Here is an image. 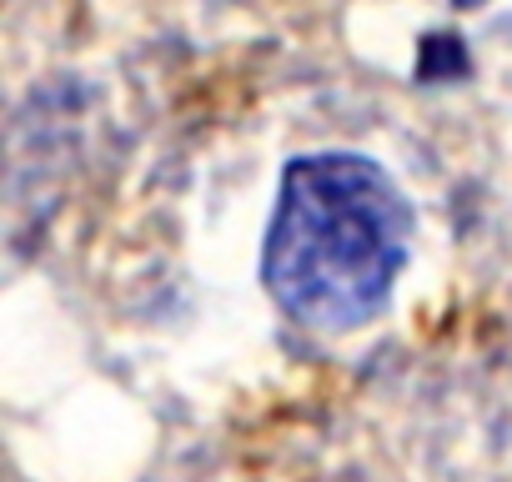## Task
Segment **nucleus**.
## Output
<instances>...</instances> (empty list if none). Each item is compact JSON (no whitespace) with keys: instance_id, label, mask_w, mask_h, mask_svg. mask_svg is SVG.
<instances>
[{"instance_id":"1","label":"nucleus","mask_w":512,"mask_h":482,"mask_svg":"<svg viewBox=\"0 0 512 482\" xmlns=\"http://www.w3.org/2000/svg\"><path fill=\"white\" fill-rule=\"evenodd\" d=\"M412 206L367 156L317 151L282 171L262 282L272 302L312 332L372 322L407 267Z\"/></svg>"},{"instance_id":"2","label":"nucleus","mask_w":512,"mask_h":482,"mask_svg":"<svg viewBox=\"0 0 512 482\" xmlns=\"http://www.w3.org/2000/svg\"><path fill=\"white\" fill-rule=\"evenodd\" d=\"M452 6H462V11H467V6H482V0H452Z\"/></svg>"}]
</instances>
